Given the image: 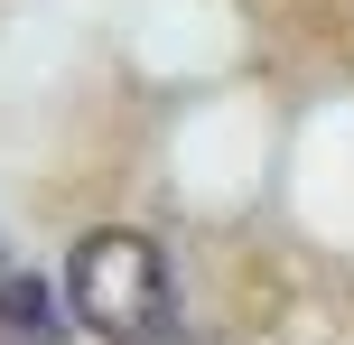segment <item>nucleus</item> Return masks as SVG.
Returning a JSON list of instances; mask_svg holds the SVG:
<instances>
[{
    "label": "nucleus",
    "mask_w": 354,
    "mask_h": 345,
    "mask_svg": "<svg viewBox=\"0 0 354 345\" xmlns=\"http://www.w3.org/2000/svg\"><path fill=\"white\" fill-rule=\"evenodd\" d=\"M66 308L93 336H112V345H149L168 327V261H159V243L131 234V224L84 234L75 261H66Z\"/></svg>",
    "instance_id": "obj_1"
},
{
    "label": "nucleus",
    "mask_w": 354,
    "mask_h": 345,
    "mask_svg": "<svg viewBox=\"0 0 354 345\" xmlns=\"http://www.w3.org/2000/svg\"><path fill=\"white\" fill-rule=\"evenodd\" d=\"M66 317H56V290L37 271H10L0 280V345H56Z\"/></svg>",
    "instance_id": "obj_2"
}]
</instances>
